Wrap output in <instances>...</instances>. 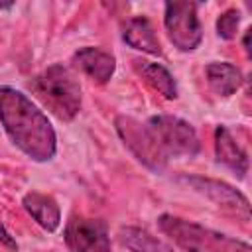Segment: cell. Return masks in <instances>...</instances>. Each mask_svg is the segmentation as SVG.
Listing matches in <instances>:
<instances>
[{
  "label": "cell",
  "mask_w": 252,
  "mask_h": 252,
  "mask_svg": "<svg viewBox=\"0 0 252 252\" xmlns=\"http://www.w3.org/2000/svg\"><path fill=\"white\" fill-rule=\"evenodd\" d=\"M0 122L12 144L33 161L55 156L57 136L51 122L22 91L0 87Z\"/></svg>",
  "instance_id": "6da1fadb"
},
{
  "label": "cell",
  "mask_w": 252,
  "mask_h": 252,
  "mask_svg": "<svg viewBox=\"0 0 252 252\" xmlns=\"http://www.w3.org/2000/svg\"><path fill=\"white\" fill-rule=\"evenodd\" d=\"M28 87L32 93L63 122L73 120L83 104V93L77 77L63 63H53L37 73Z\"/></svg>",
  "instance_id": "7a4b0ae2"
},
{
  "label": "cell",
  "mask_w": 252,
  "mask_h": 252,
  "mask_svg": "<svg viewBox=\"0 0 252 252\" xmlns=\"http://www.w3.org/2000/svg\"><path fill=\"white\" fill-rule=\"evenodd\" d=\"M158 226L185 252H252L250 244L173 215H161Z\"/></svg>",
  "instance_id": "3957f363"
},
{
  "label": "cell",
  "mask_w": 252,
  "mask_h": 252,
  "mask_svg": "<svg viewBox=\"0 0 252 252\" xmlns=\"http://www.w3.org/2000/svg\"><path fill=\"white\" fill-rule=\"evenodd\" d=\"M146 126L167 158H193L199 154V136L187 120L171 114H158L152 116Z\"/></svg>",
  "instance_id": "277c9868"
},
{
  "label": "cell",
  "mask_w": 252,
  "mask_h": 252,
  "mask_svg": "<svg viewBox=\"0 0 252 252\" xmlns=\"http://www.w3.org/2000/svg\"><path fill=\"white\" fill-rule=\"evenodd\" d=\"M114 124L124 146H128V150L136 156L138 161H142L146 167H150L156 173L165 169L169 158L161 152V148L158 146L156 138L152 136L146 124L138 122L132 116H118Z\"/></svg>",
  "instance_id": "5b68a950"
},
{
  "label": "cell",
  "mask_w": 252,
  "mask_h": 252,
  "mask_svg": "<svg viewBox=\"0 0 252 252\" xmlns=\"http://www.w3.org/2000/svg\"><path fill=\"white\" fill-rule=\"evenodd\" d=\"M163 26L169 41L179 51H193L203 39L201 22L197 18V4L193 2H167Z\"/></svg>",
  "instance_id": "8992f818"
},
{
  "label": "cell",
  "mask_w": 252,
  "mask_h": 252,
  "mask_svg": "<svg viewBox=\"0 0 252 252\" xmlns=\"http://www.w3.org/2000/svg\"><path fill=\"white\" fill-rule=\"evenodd\" d=\"M63 238L71 252H112L106 222L100 219L73 217Z\"/></svg>",
  "instance_id": "52a82bcc"
},
{
  "label": "cell",
  "mask_w": 252,
  "mask_h": 252,
  "mask_svg": "<svg viewBox=\"0 0 252 252\" xmlns=\"http://www.w3.org/2000/svg\"><path fill=\"white\" fill-rule=\"evenodd\" d=\"M181 181L187 183L197 193L205 195L217 207H222V209L234 213L242 220L250 219V203H248V199L238 189H234L232 185H228L224 181H219V179L199 177V175H183Z\"/></svg>",
  "instance_id": "ba28073f"
},
{
  "label": "cell",
  "mask_w": 252,
  "mask_h": 252,
  "mask_svg": "<svg viewBox=\"0 0 252 252\" xmlns=\"http://www.w3.org/2000/svg\"><path fill=\"white\" fill-rule=\"evenodd\" d=\"M73 65L98 85L106 83L116 71V59L98 47H81L79 51H75Z\"/></svg>",
  "instance_id": "9c48e42d"
},
{
  "label": "cell",
  "mask_w": 252,
  "mask_h": 252,
  "mask_svg": "<svg viewBox=\"0 0 252 252\" xmlns=\"http://www.w3.org/2000/svg\"><path fill=\"white\" fill-rule=\"evenodd\" d=\"M215 152H217V159L222 165L232 169L238 177H244V173L248 171V156L242 150V146L236 142L232 132L222 124L215 130Z\"/></svg>",
  "instance_id": "30bf717a"
},
{
  "label": "cell",
  "mask_w": 252,
  "mask_h": 252,
  "mask_svg": "<svg viewBox=\"0 0 252 252\" xmlns=\"http://www.w3.org/2000/svg\"><path fill=\"white\" fill-rule=\"evenodd\" d=\"M122 37L130 47H134V49H138L142 53L161 55L159 39H158V35L154 32V26L150 24L148 18L136 16V18L126 20V24L122 28Z\"/></svg>",
  "instance_id": "8fae6325"
},
{
  "label": "cell",
  "mask_w": 252,
  "mask_h": 252,
  "mask_svg": "<svg viewBox=\"0 0 252 252\" xmlns=\"http://www.w3.org/2000/svg\"><path fill=\"white\" fill-rule=\"evenodd\" d=\"M22 205L41 228H45L47 232L57 230V226L61 222V213H59V205L55 203L53 197L39 193V191H30L24 195Z\"/></svg>",
  "instance_id": "7c38bea8"
},
{
  "label": "cell",
  "mask_w": 252,
  "mask_h": 252,
  "mask_svg": "<svg viewBox=\"0 0 252 252\" xmlns=\"http://www.w3.org/2000/svg\"><path fill=\"white\" fill-rule=\"evenodd\" d=\"M207 83L211 91L219 96H230L234 94L242 85V73L238 67L226 61H213L205 69Z\"/></svg>",
  "instance_id": "4fadbf2b"
},
{
  "label": "cell",
  "mask_w": 252,
  "mask_h": 252,
  "mask_svg": "<svg viewBox=\"0 0 252 252\" xmlns=\"http://www.w3.org/2000/svg\"><path fill=\"white\" fill-rule=\"evenodd\" d=\"M134 67L138 71V75L154 89L158 91L161 96L173 100L177 98V85H175V79L173 75L159 63H152V61H146V59H134Z\"/></svg>",
  "instance_id": "5bb4252c"
},
{
  "label": "cell",
  "mask_w": 252,
  "mask_h": 252,
  "mask_svg": "<svg viewBox=\"0 0 252 252\" xmlns=\"http://www.w3.org/2000/svg\"><path fill=\"white\" fill-rule=\"evenodd\" d=\"M118 240L132 252H175L173 246H169L165 240L138 226H122L118 230Z\"/></svg>",
  "instance_id": "9a60e30c"
},
{
  "label": "cell",
  "mask_w": 252,
  "mask_h": 252,
  "mask_svg": "<svg viewBox=\"0 0 252 252\" xmlns=\"http://www.w3.org/2000/svg\"><path fill=\"white\" fill-rule=\"evenodd\" d=\"M238 24H240V12L234 8H228L217 20V33L222 39H234L238 32Z\"/></svg>",
  "instance_id": "2e32d148"
},
{
  "label": "cell",
  "mask_w": 252,
  "mask_h": 252,
  "mask_svg": "<svg viewBox=\"0 0 252 252\" xmlns=\"http://www.w3.org/2000/svg\"><path fill=\"white\" fill-rule=\"evenodd\" d=\"M0 242H2V244H6L8 248H18L16 240L10 236V232L4 228V224H2V222H0Z\"/></svg>",
  "instance_id": "e0dca14e"
}]
</instances>
